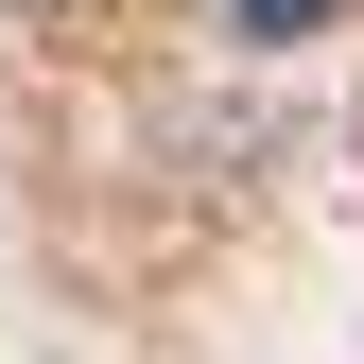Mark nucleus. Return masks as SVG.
<instances>
[{"mask_svg":"<svg viewBox=\"0 0 364 364\" xmlns=\"http://www.w3.org/2000/svg\"><path fill=\"white\" fill-rule=\"evenodd\" d=\"M225 18H243V35H312L330 0H225Z\"/></svg>","mask_w":364,"mask_h":364,"instance_id":"obj_1","label":"nucleus"}]
</instances>
